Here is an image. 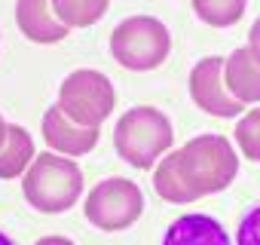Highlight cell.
Returning a JSON list of instances; mask_svg holds the SVG:
<instances>
[{"label":"cell","mask_w":260,"mask_h":245,"mask_svg":"<svg viewBox=\"0 0 260 245\" xmlns=\"http://www.w3.org/2000/svg\"><path fill=\"white\" fill-rule=\"evenodd\" d=\"M172 144H175L172 119L150 104H138L132 110H125L113 129L116 154L138 172L153 169L172 150Z\"/></svg>","instance_id":"6da1fadb"},{"label":"cell","mask_w":260,"mask_h":245,"mask_svg":"<svg viewBox=\"0 0 260 245\" xmlns=\"http://www.w3.org/2000/svg\"><path fill=\"white\" fill-rule=\"evenodd\" d=\"M22 193L28 205L43 215L71 211L83 196V172L71 157L43 150L22 175Z\"/></svg>","instance_id":"7a4b0ae2"},{"label":"cell","mask_w":260,"mask_h":245,"mask_svg":"<svg viewBox=\"0 0 260 245\" xmlns=\"http://www.w3.org/2000/svg\"><path fill=\"white\" fill-rule=\"evenodd\" d=\"M175 157L196 199L226 190L233 178L239 175V154L223 135H196L184 147H178Z\"/></svg>","instance_id":"3957f363"},{"label":"cell","mask_w":260,"mask_h":245,"mask_svg":"<svg viewBox=\"0 0 260 245\" xmlns=\"http://www.w3.org/2000/svg\"><path fill=\"white\" fill-rule=\"evenodd\" d=\"M172 52V34L169 28L153 16H132L113 28L110 34V55L119 68L144 74L156 71Z\"/></svg>","instance_id":"277c9868"},{"label":"cell","mask_w":260,"mask_h":245,"mask_svg":"<svg viewBox=\"0 0 260 245\" xmlns=\"http://www.w3.org/2000/svg\"><path fill=\"white\" fill-rule=\"evenodd\" d=\"M55 104L68 119L80 122V126H101L113 113L116 92H113V83L107 80V74H101L95 68H80L61 80Z\"/></svg>","instance_id":"5b68a950"},{"label":"cell","mask_w":260,"mask_h":245,"mask_svg":"<svg viewBox=\"0 0 260 245\" xmlns=\"http://www.w3.org/2000/svg\"><path fill=\"white\" fill-rule=\"evenodd\" d=\"M83 208L92 227L104 233H119V230H128L144 215V193L128 178H107L89 190Z\"/></svg>","instance_id":"8992f818"},{"label":"cell","mask_w":260,"mask_h":245,"mask_svg":"<svg viewBox=\"0 0 260 245\" xmlns=\"http://www.w3.org/2000/svg\"><path fill=\"white\" fill-rule=\"evenodd\" d=\"M190 98L199 110L220 116V119H233L245 113V104L239 98H233V92L223 83V58L220 55H208L202 62H196V68L190 71Z\"/></svg>","instance_id":"52a82bcc"},{"label":"cell","mask_w":260,"mask_h":245,"mask_svg":"<svg viewBox=\"0 0 260 245\" xmlns=\"http://www.w3.org/2000/svg\"><path fill=\"white\" fill-rule=\"evenodd\" d=\"M40 129H43V141L46 147H52V154H61V157H86L98 138H101V129L98 126H80V122L68 119L58 104H52L46 113H43V122H40Z\"/></svg>","instance_id":"ba28073f"},{"label":"cell","mask_w":260,"mask_h":245,"mask_svg":"<svg viewBox=\"0 0 260 245\" xmlns=\"http://www.w3.org/2000/svg\"><path fill=\"white\" fill-rule=\"evenodd\" d=\"M16 25L25 34V40L40 43V46L61 43L71 34V28H64L55 19L52 0H16Z\"/></svg>","instance_id":"9c48e42d"},{"label":"cell","mask_w":260,"mask_h":245,"mask_svg":"<svg viewBox=\"0 0 260 245\" xmlns=\"http://www.w3.org/2000/svg\"><path fill=\"white\" fill-rule=\"evenodd\" d=\"M223 83L245 107L260 104V62L251 55L248 46H239L223 58Z\"/></svg>","instance_id":"30bf717a"},{"label":"cell","mask_w":260,"mask_h":245,"mask_svg":"<svg viewBox=\"0 0 260 245\" xmlns=\"http://www.w3.org/2000/svg\"><path fill=\"white\" fill-rule=\"evenodd\" d=\"M162 245H233V242L220 221H214L211 215L193 211L172 221V227L162 236Z\"/></svg>","instance_id":"8fae6325"},{"label":"cell","mask_w":260,"mask_h":245,"mask_svg":"<svg viewBox=\"0 0 260 245\" xmlns=\"http://www.w3.org/2000/svg\"><path fill=\"white\" fill-rule=\"evenodd\" d=\"M34 138L28 135V129L10 122L7 126V138L0 144V181H13L22 178L28 172V166L34 163Z\"/></svg>","instance_id":"7c38bea8"},{"label":"cell","mask_w":260,"mask_h":245,"mask_svg":"<svg viewBox=\"0 0 260 245\" xmlns=\"http://www.w3.org/2000/svg\"><path fill=\"white\" fill-rule=\"evenodd\" d=\"M153 190H156V196H162V199L172 202V205H181V202H193V199H196V196L190 193V187H187L181 169H178V157H175V150H169V154L156 163V172H153Z\"/></svg>","instance_id":"4fadbf2b"},{"label":"cell","mask_w":260,"mask_h":245,"mask_svg":"<svg viewBox=\"0 0 260 245\" xmlns=\"http://www.w3.org/2000/svg\"><path fill=\"white\" fill-rule=\"evenodd\" d=\"M110 0H52V13L64 28H92L107 13Z\"/></svg>","instance_id":"5bb4252c"},{"label":"cell","mask_w":260,"mask_h":245,"mask_svg":"<svg viewBox=\"0 0 260 245\" xmlns=\"http://www.w3.org/2000/svg\"><path fill=\"white\" fill-rule=\"evenodd\" d=\"M199 22L211 28H230L245 16L248 0H190Z\"/></svg>","instance_id":"9a60e30c"},{"label":"cell","mask_w":260,"mask_h":245,"mask_svg":"<svg viewBox=\"0 0 260 245\" xmlns=\"http://www.w3.org/2000/svg\"><path fill=\"white\" fill-rule=\"evenodd\" d=\"M236 147L245 160L260 163V107L248 110L236 122Z\"/></svg>","instance_id":"2e32d148"},{"label":"cell","mask_w":260,"mask_h":245,"mask_svg":"<svg viewBox=\"0 0 260 245\" xmlns=\"http://www.w3.org/2000/svg\"><path fill=\"white\" fill-rule=\"evenodd\" d=\"M236 245H260V205L251 208L236 230Z\"/></svg>","instance_id":"e0dca14e"},{"label":"cell","mask_w":260,"mask_h":245,"mask_svg":"<svg viewBox=\"0 0 260 245\" xmlns=\"http://www.w3.org/2000/svg\"><path fill=\"white\" fill-rule=\"evenodd\" d=\"M248 49H251V55L260 62V19L251 25V31H248Z\"/></svg>","instance_id":"ac0fdd59"},{"label":"cell","mask_w":260,"mask_h":245,"mask_svg":"<svg viewBox=\"0 0 260 245\" xmlns=\"http://www.w3.org/2000/svg\"><path fill=\"white\" fill-rule=\"evenodd\" d=\"M34 245H77V242L68 239V236H43V239H37Z\"/></svg>","instance_id":"d6986e66"},{"label":"cell","mask_w":260,"mask_h":245,"mask_svg":"<svg viewBox=\"0 0 260 245\" xmlns=\"http://www.w3.org/2000/svg\"><path fill=\"white\" fill-rule=\"evenodd\" d=\"M7 126H10V122L4 119V113H0V144H4V138H7Z\"/></svg>","instance_id":"ffe728a7"},{"label":"cell","mask_w":260,"mask_h":245,"mask_svg":"<svg viewBox=\"0 0 260 245\" xmlns=\"http://www.w3.org/2000/svg\"><path fill=\"white\" fill-rule=\"evenodd\" d=\"M0 245H16V242H13V239H10L7 233H0Z\"/></svg>","instance_id":"44dd1931"}]
</instances>
